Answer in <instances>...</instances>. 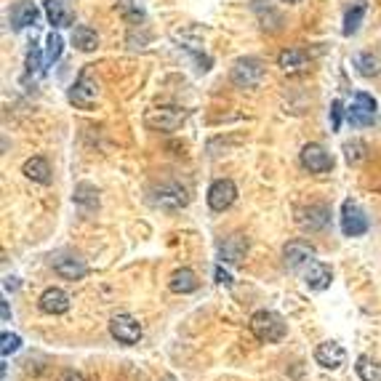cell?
<instances>
[{"instance_id":"obj_9","label":"cell","mask_w":381,"mask_h":381,"mask_svg":"<svg viewBox=\"0 0 381 381\" xmlns=\"http://www.w3.org/2000/svg\"><path fill=\"white\" fill-rule=\"evenodd\" d=\"M315 245H309V243L304 240H291L285 243V248H282V259H285V267H291V269H301V267H309L312 261H315Z\"/></svg>"},{"instance_id":"obj_24","label":"cell","mask_w":381,"mask_h":381,"mask_svg":"<svg viewBox=\"0 0 381 381\" xmlns=\"http://www.w3.org/2000/svg\"><path fill=\"white\" fill-rule=\"evenodd\" d=\"M254 11H256V17H259L264 30H269V32H278V30H280L282 19L272 6H267V8H264V0H254Z\"/></svg>"},{"instance_id":"obj_38","label":"cell","mask_w":381,"mask_h":381,"mask_svg":"<svg viewBox=\"0 0 381 381\" xmlns=\"http://www.w3.org/2000/svg\"><path fill=\"white\" fill-rule=\"evenodd\" d=\"M17 285H19L17 278H8V280H6V288H17Z\"/></svg>"},{"instance_id":"obj_16","label":"cell","mask_w":381,"mask_h":381,"mask_svg":"<svg viewBox=\"0 0 381 381\" xmlns=\"http://www.w3.org/2000/svg\"><path fill=\"white\" fill-rule=\"evenodd\" d=\"M54 272L59 278H64V280H81V278H85L88 267L78 256H59V259L54 261Z\"/></svg>"},{"instance_id":"obj_29","label":"cell","mask_w":381,"mask_h":381,"mask_svg":"<svg viewBox=\"0 0 381 381\" xmlns=\"http://www.w3.org/2000/svg\"><path fill=\"white\" fill-rule=\"evenodd\" d=\"M61 51H64V41H61L59 32H51L48 38H45V64H54V61L61 56Z\"/></svg>"},{"instance_id":"obj_32","label":"cell","mask_w":381,"mask_h":381,"mask_svg":"<svg viewBox=\"0 0 381 381\" xmlns=\"http://www.w3.org/2000/svg\"><path fill=\"white\" fill-rule=\"evenodd\" d=\"M344 152H347V161L349 163H360L365 158V144L362 141H347L344 144Z\"/></svg>"},{"instance_id":"obj_5","label":"cell","mask_w":381,"mask_h":381,"mask_svg":"<svg viewBox=\"0 0 381 381\" xmlns=\"http://www.w3.org/2000/svg\"><path fill=\"white\" fill-rule=\"evenodd\" d=\"M341 232L347 238H360L368 232V216L358 203L344 200V205H341Z\"/></svg>"},{"instance_id":"obj_11","label":"cell","mask_w":381,"mask_h":381,"mask_svg":"<svg viewBox=\"0 0 381 381\" xmlns=\"http://www.w3.org/2000/svg\"><path fill=\"white\" fill-rule=\"evenodd\" d=\"M235 200H238V187H235V181L219 179L208 187V205H211L214 211H227Z\"/></svg>"},{"instance_id":"obj_8","label":"cell","mask_w":381,"mask_h":381,"mask_svg":"<svg viewBox=\"0 0 381 381\" xmlns=\"http://www.w3.org/2000/svg\"><path fill=\"white\" fill-rule=\"evenodd\" d=\"M373 118H376V99L365 91L355 94L352 107L347 110V121L352 125H368V123H373Z\"/></svg>"},{"instance_id":"obj_40","label":"cell","mask_w":381,"mask_h":381,"mask_svg":"<svg viewBox=\"0 0 381 381\" xmlns=\"http://www.w3.org/2000/svg\"><path fill=\"white\" fill-rule=\"evenodd\" d=\"M161 381H176L174 376H165V379H161Z\"/></svg>"},{"instance_id":"obj_25","label":"cell","mask_w":381,"mask_h":381,"mask_svg":"<svg viewBox=\"0 0 381 381\" xmlns=\"http://www.w3.org/2000/svg\"><path fill=\"white\" fill-rule=\"evenodd\" d=\"M355 67L362 78H376V75H381V56L379 54H358Z\"/></svg>"},{"instance_id":"obj_14","label":"cell","mask_w":381,"mask_h":381,"mask_svg":"<svg viewBox=\"0 0 381 381\" xmlns=\"http://www.w3.org/2000/svg\"><path fill=\"white\" fill-rule=\"evenodd\" d=\"M315 360H318V365H322V368H341L344 365V360H347V352H344V347L341 344H336V341H322L320 347L315 349Z\"/></svg>"},{"instance_id":"obj_1","label":"cell","mask_w":381,"mask_h":381,"mask_svg":"<svg viewBox=\"0 0 381 381\" xmlns=\"http://www.w3.org/2000/svg\"><path fill=\"white\" fill-rule=\"evenodd\" d=\"M248 325H251V333H254L259 341H264V344L282 341L285 339V333H288V325H285V320H282L280 315L269 312V309H261V312H256V315L251 318Z\"/></svg>"},{"instance_id":"obj_15","label":"cell","mask_w":381,"mask_h":381,"mask_svg":"<svg viewBox=\"0 0 381 381\" xmlns=\"http://www.w3.org/2000/svg\"><path fill=\"white\" fill-rule=\"evenodd\" d=\"M331 280H333V272H331V267L322 264V261H312V264L307 267V272H304V282H307L309 291H325V288L331 285Z\"/></svg>"},{"instance_id":"obj_7","label":"cell","mask_w":381,"mask_h":381,"mask_svg":"<svg viewBox=\"0 0 381 381\" xmlns=\"http://www.w3.org/2000/svg\"><path fill=\"white\" fill-rule=\"evenodd\" d=\"M301 165L309 171V174H325V171H331L333 168V161H331V155L322 150L320 144H304L301 147V155H299Z\"/></svg>"},{"instance_id":"obj_4","label":"cell","mask_w":381,"mask_h":381,"mask_svg":"<svg viewBox=\"0 0 381 381\" xmlns=\"http://www.w3.org/2000/svg\"><path fill=\"white\" fill-rule=\"evenodd\" d=\"M67 99H70V104H75L78 110H91L99 101V83H96V78L88 70H83L81 78L70 88Z\"/></svg>"},{"instance_id":"obj_17","label":"cell","mask_w":381,"mask_h":381,"mask_svg":"<svg viewBox=\"0 0 381 381\" xmlns=\"http://www.w3.org/2000/svg\"><path fill=\"white\" fill-rule=\"evenodd\" d=\"M41 17V11H38V6L35 3H30V0H19L14 8H11V27L14 30H24V27H30V24H35Z\"/></svg>"},{"instance_id":"obj_22","label":"cell","mask_w":381,"mask_h":381,"mask_svg":"<svg viewBox=\"0 0 381 381\" xmlns=\"http://www.w3.org/2000/svg\"><path fill=\"white\" fill-rule=\"evenodd\" d=\"M21 174L27 176V179L38 181V184H48L51 181V165H48V161L45 158H30V161L21 165Z\"/></svg>"},{"instance_id":"obj_31","label":"cell","mask_w":381,"mask_h":381,"mask_svg":"<svg viewBox=\"0 0 381 381\" xmlns=\"http://www.w3.org/2000/svg\"><path fill=\"white\" fill-rule=\"evenodd\" d=\"M19 347H21V339L17 336V333H8V331H6V333L0 336V352H3V358L14 355Z\"/></svg>"},{"instance_id":"obj_18","label":"cell","mask_w":381,"mask_h":381,"mask_svg":"<svg viewBox=\"0 0 381 381\" xmlns=\"http://www.w3.org/2000/svg\"><path fill=\"white\" fill-rule=\"evenodd\" d=\"M41 309L45 315H64L70 309V296L61 288H48L41 296Z\"/></svg>"},{"instance_id":"obj_13","label":"cell","mask_w":381,"mask_h":381,"mask_svg":"<svg viewBox=\"0 0 381 381\" xmlns=\"http://www.w3.org/2000/svg\"><path fill=\"white\" fill-rule=\"evenodd\" d=\"M248 254V238L245 235H229L219 243L221 264H240Z\"/></svg>"},{"instance_id":"obj_37","label":"cell","mask_w":381,"mask_h":381,"mask_svg":"<svg viewBox=\"0 0 381 381\" xmlns=\"http://www.w3.org/2000/svg\"><path fill=\"white\" fill-rule=\"evenodd\" d=\"M0 315H3V320L6 322H8V318H11V309H8V304H6V301L0 304Z\"/></svg>"},{"instance_id":"obj_23","label":"cell","mask_w":381,"mask_h":381,"mask_svg":"<svg viewBox=\"0 0 381 381\" xmlns=\"http://www.w3.org/2000/svg\"><path fill=\"white\" fill-rule=\"evenodd\" d=\"M278 64H280L285 72H301L307 64H309V59H307V54L301 51V48H282L280 56H278Z\"/></svg>"},{"instance_id":"obj_3","label":"cell","mask_w":381,"mask_h":381,"mask_svg":"<svg viewBox=\"0 0 381 381\" xmlns=\"http://www.w3.org/2000/svg\"><path fill=\"white\" fill-rule=\"evenodd\" d=\"M229 81L238 88H256L264 81V64L259 59H254V56H243V59L232 64Z\"/></svg>"},{"instance_id":"obj_21","label":"cell","mask_w":381,"mask_h":381,"mask_svg":"<svg viewBox=\"0 0 381 381\" xmlns=\"http://www.w3.org/2000/svg\"><path fill=\"white\" fill-rule=\"evenodd\" d=\"M72 45L83 51V54H91V51H96L99 48V35H96V30H91V27H85V24H78L75 30H72Z\"/></svg>"},{"instance_id":"obj_33","label":"cell","mask_w":381,"mask_h":381,"mask_svg":"<svg viewBox=\"0 0 381 381\" xmlns=\"http://www.w3.org/2000/svg\"><path fill=\"white\" fill-rule=\"evenodd\" d=\"M41 51L32 45L30 48V54H27V72H41Z\"/></svg>"},{"instance_id":"obj_35","label":"cell","mask_w":381,"mask_h":381,"mask_svg":"<svg viewBox=\"0 0 381 381\" xmlns=\"http://www.w3.org/2000/svg\"><path fill=\"white\" fill-rule=\"evenodd\" d=\"M214 278H216V282H219V285H232V275H229V272H227L221 264L216 267V269H214Z\"/></svg>"},{"instance_id":"obj_34","label":"cell","mask_w":381,"mask_h":381,"mask_svg":"<svg viewBox=\"0 0 381 381\" xmlns=\"http://www.w3.org/2000/svg\"><path fill=\"white\" fill-rule=\"evenodd\" d=\"M341 115H344V107H341V101H333V104H331V125H333V131H339Z\"/></svg>"},{"instance_id":"obj_6","label":"cell","mask_w":381,"mask_h":381,"mask_svg":"<svg viewBox=\"0 0 381 381\" xmlns=\"http://www.w3.org/2000/svg\"><path fill=\"white\" fill-rule=\"evenodd\" d=\"M152 203L161 205V208H168V211H176V208H184V205L189 203V195H187V189H184L181 184L168 181V184H161V187L155 189Z\"/></svg>"},{"instance_id":"obj_36","label":"cell","mask_w":381,"mask_h":381,"mask_svg":"<svg viewBox=\"0 0 381 381\" xmlns=\"http://www.w3.org/2000/svg\"><path fill=\"white\" fill-rule=\"evenodd\" d=\"M59 381H85V379H83V373H78V371H64Z\"/></svg>"},{"instance_id":"obj_30","label":"cell","mask_w":381,"mask_h":381,"mask_svg":"<svg viewBox=\"0 0 381 381\" xmlns=\"http://www.w3.org/2000/svg\"><path fill=\"white\" fill-rule=\"evenodd\" d=\"M118 11L123 14V19L131 21V24H139V21H144V11L139 8V3H131V0H118Z\"/></svg>"},{"instance_id":"obj_10","label":"cell","mask_w":381,"mask_h":381,"mask_svg":"<svg viewBox=\"0 0 381 381\" xmlns=\"http://www.w3.org/2000/svg\"><path fill=\"white\" fill-rule=\"evenodd\" d=\"M301 229H307V232H320L328 227V221H331V208L328 205H322V203H315V205H307V208H301L299 216H296Z\"/></svg>"},{"instance_id":"obj_27","label":"cell","mask_w":381,"mask_h":381,"mask_svg":"<svg viewBox=\"0 0 381 381\" xmlns=\"http://www.w3.org/2000/svg\"><path fill=\"white\" fill-rule=\"evenodd\" d=\"M355 371H358L360 381H381V365L373 360V358H368V355H360V358H358Z\"/></svg>"},{"instance_id":"obj_20","label":"cell","mask_w":381,"mask_h":381,"mask_svg":"<svg viewBox=\"0 0 381 381\" xmlns=\"http://www.w3.org/2000/svg\"><path fill=\"white\" fill-rule=\"evenodd\" d=\"M168 288H171L174 294H192V291H198V288H200V280H198V275H195L192 269L181 267V269H176V272L171 275Z\"/></svg>"},{"instance_id":"obj_39","label":"cell","mask_w":381,"mask_h":381,"mask_svg":"<svg viewBox=\"0 0 381 381\" xmlns=\"http://www.w3.org/2000/svg\"><path fill=\"white\" fill-rule=\"evenodd\" d=\"M282 3H291L294 6V3H301V0H282Z\"/></svg>"},{"instance_id":"obj_26","label":"cell","mask_w":381,"mask_h":381,"mask_svg":"<svg viewBox=\"0 0 381 381\" xmlns=\"http://www.w3.org/2000/svg\"><path fill=\"white\" fill-rule=\"evenodd\" d=\"M43 8H45V17H48V21H51L54 27H70L72 17L64 11L61 0H45V3H43Z\"/></svg>"},{"instance_id":"obj_28","label":"cell","mask_w":381,"mask_h":381,"mask_svg":"<svg viewBox=\"0 0 381 381\" xmlns=\"http://www.w3.org/2000/svg\"><path fill=\"white\" fill-rule=\"evenodd\" d=\"M362 17H365V6H355V8L347 11V17H344V35H347V38L355 35V32L360 30Z\"/></svg>"},{"instance_id":"obj_19","label":"cell","mask_w":381,"mask_h":381,"mask_svg":"<svg viewBox=\"0 0 381 381\" xmlns=\"http://www.w3.org/2000/svg\"><path fill=\"white\" fill-rule=\"evenodd\" d=\"M72 200H75V205L81 208L83 214H91V211L99 208V189L94 184H88V181H81L75 187V192H72Z\"/></svg>"},{"instance_id":"obj_2","label":"cell","mask_w":381,"mask_h":381,"mask_svg":"<svg viewBox=\"0 0 381 381\" xmlns=\"http://www.w3.org/2000/svg\"><path fill=\"white\" fill-rule=\"evenodd\" d=\"M184 121H187V110L181 107H155L144 112V125L158 134H174Z\"/></svg>"},{"instance_id":"obj_12","label":"cell","mask_w":381,"mask_h":381,"mask_svg":"<svg viewBox=\"0 0 381 381\" xmlns=\"http://www.w3.org/2000/svg\"><path fill=\"white\" fill-rule=\"evenodd\" d=\"M110 333H112V339H118L121 344H136L141 339V325L131 315H115L110 320Z\"/></svg>"}]
</instances>
